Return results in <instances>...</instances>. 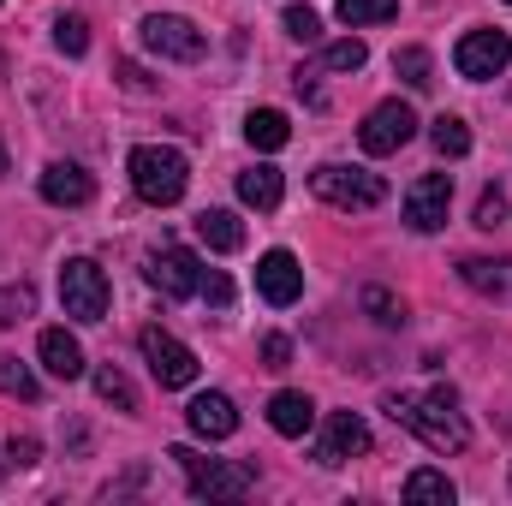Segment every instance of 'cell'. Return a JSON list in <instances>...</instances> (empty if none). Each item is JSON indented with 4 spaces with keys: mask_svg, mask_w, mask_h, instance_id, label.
I'll return each mask as SVG.
<instances>
[{
    "mask_svg": "<svg viewBox=\"0 0 512 506\" xmlns=\"http://www.w3.org/2000/svg\"><path fill=\"white\" fill-rule=\"evenodd\" d=\"M96 393H102L108 405H120V411H137V387H131L126 370H114V364H102V370H96Z\"/></svg>",
    "mask_w": 512,
    "mask_h": 506,
    "instance_id": "obj_26",
    "label": "cell"
},
{
    "mask_svg": "<svg viewBox=\"0 0 512 506\" xmlns=\"http://www.w3.org/2000/svg\"><path fill=\"white\" fill-rule=\"evenodd\" d=\"M292 364V340L286 334H268L262 340V370H286Z\"/></svg>",
    "mask_w": 512,
    "mask_h": 506,
    "instance_id": "obj_34",
    "label": "cell"
},
{
    "mask_svg": "<svg viewBox=\"0 0 512 506\" xmlns=\"http://www.w3.org/2000/svg\"><path fill=\"white\" fill-rule=\"evenodd\" d=\"M310 191L322 203H334V209H376V203H387L382 173H370V167H334V161L310 173Z\"/></svg>",
    "mask_w": 512,
    "mask_h": 506,
    "instance_id": "obj_3",
    "label": "cell"
},
{
    "mask_svg": "<svg viewBox=\"0 0 512 506\" xmlns=\"http://www.w3.org/2000/svg\"><path fill=\"white\" fill-rule=\"evenodd\" d=\"M126 173H131V191L143 203H155V209H173L185 197V185H191V161L179 149H167V143H137Z\"/></svg>",
    "mask_w": 512,
    "mask_h": 506,
    "instance_id": "obj_2",
    "label": "cell"
},
{
    "mask_svg": "<svg viewBox=\"0 0 512 506\" xmlns=\"http://www.w3.org/2000/svg\"><path fill=\"white\" fill-rule=\"evenodd\" d=\"M459 280L495 304H512V256H465L459 262Z\"/></svg>",
    "mask_w": 512,
    "mask_h": 506,
    "instance_id": "obj_16",
    "label": "cell"
},
{
    "mask_svg": "<svg viewBox=\"0 0 512 506\" xmlns=\"http://www.w3.org/2000/svg\"><path fill=\"white\" fill-rule=\"evenodd\" d=\"M143 280L161 298H191V292H203V262L185 251V245H161V251H149V262H143Z\"/></svg>",
    "mask_w": 512,
    "mask_h": 506,
    "instance_id": "obj_8",
    "label": "cell"
},
{
    "mask_svg": "<svg viewBox=\"0 0 512 506\" xmlns=\"http://www.w3.org/2000/svg\"><path fill=\"white\" fill-rule=\"evenodd\" d=\"M54 48H60V54H72V60H78V54H90V24H84L78 12H72V18H54Z\"/></svg>",
    "mask_w": 512,
    "mask_h": 506,
    "instance_id": "obj_27",
    "label": "cell"
},
{
    "mask_svg": "<svg viewBox=\"0 0 512 506\" xmlns=\"http://www.w3.org/2000/svg\"><path fill=\"white\" fill-rule=\"evenodd\" d=\"M411 137H417V114H411L405 102H382V108H370V120L358 126L364 155H399Z\"/></svg>",
    "mask_w": 512,
    "mask_h": 506,
    "instance_id": "obj_11",
    "label": "cell"
},
{
    "mask_svg": "<svg viewBox=\"0 0 512 506\" xmlns=\"http://www.w3.org/2000/svg\"><path fill=\"white\" fill-rule=\"evenodd\" d=\"M364 60H370V48H364L358 36H346V42H328V48H322V66H328V72H358Z\"/></svg>",
    "mask_w": 512,
    "mask_h": 506,
    "instance_id": "obj_28",
    "label": "cell"
},
{
    "mask_svg": "<svg viewBox=\"0 0 512 506\" xmlns=\"http://www.w3.org/2000/svg\"><path fill=\"white\" fill-rule=\"evenodd\" d=\"M370 453V423L358 411H334L322 423V441H316V465H346V459H364Z\"/></svg>",
    "mask_w": 512,
    "mask_h": 506,
    "instance_id": "obj_12",
    "label": "cell"
},
{
    "mask_svg": "<svg viewBox=\"0 0 512 506\" xmlns=\"http://www.w3.org/2000/svg\"><path fill=\"white\" fill-rule=\"evenodd\" d=\"M268 423H274V435H286V441H304L310 429H316V405H310V393H274L268 399Z\"/></svg>",
    "mask_w": 512,
    "mask_h": 506,
    "instance_id": "obj_17",
    "label": "cell"
},
{
    "mask_svg": "<svg viewBox=\"0 0 512 506\" xmlns=\"http://www.w3.org/2000/svg\"><path fill=\"white\" fill-rule=\"evenodd\" d=\"M364 310H370V316H376L382 328H399V322H405V310H399V304L387 298L382 286H364Z\"/></svg>",
    "mask_w": 512,
    "mask_h": 506,
    "instance_id": "obj_33",
    "label": "cell"
},
{
    "mask_svg": "<svg viewBox=\"0 0 512 506\" xmlns=\"http://www.w3.org/2000/svg\"><path fill=\"white\" fill-rule=\"evenodd\" d=\"M203 298H209L215 310H227V304H233V280H227V274H203Z\"/></svg>",
    "mask_w": 512,
    "mask_h": 506,
    "instance_id": "obj_35",
    "label": "cell"
},
{
    "mask_svg": "<svg viewBox=\"0 0 512 506\" xmlns=\"http://www.w3.org/2000/svg\"><path fill=\"white\" fill-rule=\"evenodd\" d=\"M507 6H512V0H507Z\"/></svg>",
    "mask_w": 512,
    "mask_h": 506,
    "instance_id": "obj_39",
    "label": "cell"
},
{
    "mask_svg": "<svg viewBox=\"0 0 512 506\" xmlns=\"http://www.w3.org/2000/svg\"><path fill=\"white\" fill-rule=\"evenodd\" d=\"M453 66H459V78H471V84L501 78V72L512 66V36L507 30H471V36H459Z\"/></svg>",
    "mask_w": 512,
    "mask_h": 506,
    "instance_id": "obj_7",
    "label": "cell"
},
{
    "mask_svg": "<svg viewBox=\"0 0 512 506\" xmlns=\"http://www.w3.org/2000/svg\"><path fill=\"white\" fill-rule=\"evenodd\" d=\"M447 209H453V173H423L405 191V227L411 233H441L447 227Z\"/></svg>",
    "mask_w": 512,
    "mask_h": 506,
    "instance_id": "obj_10",
    "label": "cell"
},
{
    "mask_svg": "<svg viewBox=\"0 0 512 506\" xmlns=\"http://www.w3.org/2000/svg\"><path fill=\"white\" fill-rule=\"evenodd\" d=\"M137 36H143V48H149V54L179 60V66L203 60V48H209V36H203L191 18H179V12H149V18L137 24Z\"/></svg>",
    "mask_w": 512,
    "mask_h": 506,
    "instance_id": "obj_5",
    "label": "cell"
},
{
    "mask_svg": "<svg viewBox=\"0 0 512 506\" xmlns=\"http://www.w3.org/2000/svg\"><path fill=\"white\" fill-rule=\"evenodd\" d=\"M256 292L274 304V310H286V304H298V292H304V268H298V256L292 251H268L256 262Z\"/></svg>",
    "mask_w": 512,
    "mask_h": 506,
    "instance_id": "obj_13",
    "label": "cell"
},
{
    "mask_svg": "<svg viewBox=\"0 0 512 506\" xmlns=\"http://www.w3.org/2000/svg\"><path fill=\"white\" fill-rule=\"evenodd\" d=\"M36 310V286L18 280V286H0V322H24Z\"/></svg>",
    "mask_w": 512,
    "mask_h": 506,
    "instance_id": "obj_30",
    "label": "cell"
},
{
    "mask_svg": "<svg viewBox=\"0 0 512 506\" xmlns=\"http://www.w3.org/2000/svg\"><path fill=\"white\" fill-rule=\"evenodd\" d=\"M0 173H6V149H0Z\"/></svg>",
    "mask_w": 512,
    "mask_h": 506,
    "instance_id": "obj_38",
    "label": "cell"
},
{
    "mask_svg": "<svg viewBox=\"0 0 512 506\" xmlns=\"http://www.w3.org/2000/svg\"><path fill=\"white\" fill-rule=\"evenodd\" d=\"M108 274L90 262V256H72L66 268H60V304H66V316H78V322H102L108 316Z\"/></svg>",
    "mask_w": 512,
    "mask_h": 506,
    "instance_id": "obj_6",
    "label": "cell"
},
{
    "mask_svg": "<svg viewBox=\"0 0 512 506\" xmlns=\"http://www.w3.org/2000/svg\"><path fill=\"white\" fill-rule=\"evenodd\" d=\"M0 393H6V399H24V405H36V399H42V381L30 376V364H24V358L0 352Z\"/></svg>",
    "mask_w": 512,
    "mask_h": 506,
    "instance_id": "obj_22",
    "label": "cell"
},
{
    "mask_svg": "<svg viewBox=\"0 0 512 506\" xmlns=\"http://www.w3.org/2000/svg\"><path fill=\"white\" fill-rule=\"evenodd\" d=\"M239 197L251 203V209H280V197H286V179H280V167H245L239 173Z\"/></svg>",
    "mask_w": 512,
    "mask_h": 506,
    "instance_id": "obj_20",
    "label": "cell"
},
{
    "mask_svg": "<svg viewBox=\"0 0 512 506\" xmlns=\"http://www.w3.org/2000/svg\"><path fill=\"white\" fill-rule=\"evenodd\" d=\"M197 239H203L209 251L233 256V251H245V221H239L233 209H203V215H197Z\"/></svg>",
    "mask_w": 512,
    "mask_h": 506,
    "instance_id": "obj_19",
    "label": "cell"
},
{
    "mask_svg": "<svg viewBox=\"0 0 512 506\" xmlns=\"http://www.w3.org/2000/svg\"><path fill=\"white\" fill-rule=\"evenodd\" d=\"M393 12H399V0H340V6H334V18L352 24V30H364V24H387Z\"/></svg>",
    "mask_w": 512,
    "mask_h": 506,
    "instance_id": "obj_24",
    "label": "cell"
},
{
    "mask_svg": "<svg viewBox=\"0 0 512 506\" xmlns=\"http://www.w3.org/2000/svg\"><path fill=\"white\" fill-rule=\"evenodd\" d=\"M405 501L411 506H453V483L441 471H411L405 477Z\"/></svg>",
    "mask_w": 512,
    "mask_h": 506,
    "instance_id": "obj_23",
    "label": "cell"
},
{
    "mask_svg": "<svg viewBox=\"0 0 512 506\" xmlns=\"http://www.w3.org/2000/svg\"><path fill=\"white\" fill-rule=\"evenodd\" d=\"M429 143H435V155H447V161L471 155V131H465V120H453V114H441V120L429 126Z\"/></svg>",
    "mask_w": 512,
    "mask_h": 506,
    "instance_id": "obj_25",
    "label": "cell"
},
{
    "mask_svg": "<svg viewBox=\"0 0 512 506\" xmlns=\"http://www.w3.org/2000/svg\"><path fill=\"white\" fill-rule=\"evenodd\" d=\"M137 346H143V364H149V376L161 381V387H191L197 381V352L185 340H173L161 328H143Z\"/></svg>",
    "mask_w": 512,
    "mask_h": 506,
    "instance_id": "obj_9",
    "label": "cell"
},
{
    "mask_svg": "<svg viewBox=\"0 0 512 506\" xmlns=\"http://www.w3.org/2000/svg\"><path fill=\"white\" fill-rule=\"evenodd\" d=\"M42 197H48L54 209H84V203L96 197V179H90L78 161H48V167H42Z\"/></svg>",
    "mask_w": 512,
    "mask_h": 506,
    "instance_id": "obj_14",
    "label": "cell"
},
{
    "mask_svg": "<svg viewBox=\"0 0 512 506\" xmlns=\"http://www.w3.org/2000/svg\"><path fill=\"white\" fill-rule=\"evenodd\" d=\"M36 453H42L36 435H12V441H6V459H12V465H36Z\"/></svg>",
    "mask_w": 512,
    "mask_h": 506,
    "instance_id": "obj_36",
    "label": "cell"
},
{
    "mask_svg": "<svg viewBox=\"0 0 512 506\" xmlns=\"http://www.w3.org/2000/svg\"><path fill=\"white\" fill-rule=\"evenodd\" d=\"M36 352H42V370L54 381H78L84 376V346L66 334V328H48L42 340H36Z\"/></svg>",
    "mask_w": 512,
    "mask_h": 506,
    "instance_id": "obj_18",
    "label": "cell"
},
{
    "mask_svg": "<svg viewBox=\"0 0 512 506\" xmlns=\"http://www.w3.org/2000/svg\"><path fill=\"white\" fill-rule=\"evenodd\" d=\"M393 72H399L411 90H429V84H435V78H429V54H423V48H399V54H393Z\"/></svg>",
    "mask_w": 512,
    "mask_h": 506,
    "instance_id": "obj_29",
    "label": "cell"
},
{
    "mask_svg": "<svg viewBox=\"0 0 512 506\" xmlns=\"http://www.w3.org/2000/svg\"><path fill=\"white\" fill-rule=\"evenodd\" d=\"M167 459H179L191 495H203V501H245V495H251V471H245V465L203 459V453H191V447H173Z\"/></svg>",
    "mask_w": 512,
    "mask_h": 506,
    "instance_id": "obj_4",
    "label": "cell"
},
{
    "mask_svg": "<svg viewBox=\"0 0 512 506\" xmlns=\"http://www.w3.org/2000/svg\"><path fill=\"white\" fill-rule=\"evenodd\" d=\"M286 36L292 42H322V18L310 6H286Z\"/></svg>",
    "mask_w": 512,
    "mask_h": 506,
    "instance_id": "obj_32",
    "label": "cell"
},
{
    "mask_svg": "<svg viewBox=\"0 0 512 506\" xmlns=\"http://www.w3.org/2000/svg\"><path fill=\"white\" fill-rule=\"evenodd\" d=\"M286 137H292V126H286V114H280V108H256L251 120H245V143L262 149V155L286 149Z\"/></svg>",
    "mask_w": 512,
    "mask_h": 506,
    "instance_id": "obj_21",
    "label": "cell"
},
{
    "mask_svg": "<svg viewBox=\"0 0 512 506\" xmlns=\"http://www.w3.org/2000/svg\"><path fill=\"white\" fill-rule=\"evenodd\" d=\"M185 423H191V435H203V441H227V435L239 429V405H233L227 393H197V399L185 405Z\"/></svg>",
    "mask_w": 512,
    "mask_h": 506,
    "instance_id": "obj_15",
    "label": "cell"
},
{
    "mask_svg": "<svg viewBox=\"0 0 512 506\" xmlns=\"http://www.w3.org/2000/svg\"><path fill=\"white\" fill-rule=\"evenodd\" d=\"M507 215H512L507 191H501V185H489V191L477 197V227H483V233H495V227H507Z\"/></svg>",
    "mask_w": 512,
    "mask_h": 506,
    "instance_id": "obj_31",
    "label": "cell"
},
{
    "mask_svg": "<svg viewBox=\"0 0 512 506\" xmlns=\"http://www.w3.org/2000/svg\"><path fill=\"white\" fill-rule=\"evenodd\" d=\"M382 411L393 423H405L429 453H465L471 447V423L459 417V399L447 387H435V393H387Z\"/></svg>",
    "mask_w": 512,
    "mask_h": 506,
    "instance_id": "obj_1",
    "label": "cell"
},
{
    "mask_svg": "<svg viewBox=\"0 0 512 506\" xmlns=\"http://www.w3.org/2000/svg\"><path fill=\"white\" fill-rule=\"evenodd\" d=\"M114 78H120L126 90H137V96L149 90V78H143V66H137V60H120V66H114Z\"/></svg>",
    "mask_w": 512,
    "mask_h": 506,
    "instance_id": "obj_37",
    "label": "cell"
}]
</instances>
